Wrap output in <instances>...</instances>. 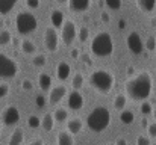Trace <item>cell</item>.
Returning <instances> with one entry per match:
<instances>
[{"mask_svg": "<svg viewBox=\"0 0 156 145\" xmlns=\"http://www.w3.org/2000/svg\"><path fill=\"white\" fill-rule=\"evenodd\" d=\"M124 89H126V94H127V97L130 100L144 101V100H147L150 97L152 89H153L152 76L147 71H140L135 77L129 79L124 83Z\"/></svg>", "mask_w": 156, "mask_h": 145, "instance_id": "cell-1", "label": "cell"}, {"mask_svg": "<svg viewBox=\"0 0 156 145\" xmlns=\"http://www.w3.org/2000/svg\"><path fill=\"white\" fill-rule=\"evenodd\" d=\"M111 124V112L106 106H97L94 107L88 116H87V126L90 130L96 132V133H100L106 130Z\"/></svg>", "mask_w": 156, "mask_h": 145, "instance_id": "cell-2", "label": "cell"}, {"mask_svg": "<svg viewBox=\"0 0 156 145\" xmlns=\"http://www.w3.org/2000/svg\"><path fill=\"white\" fill-rule=\"evenodd\" d=\"M114 74L108 70H96L90 76V85L100 94H108L114 88Z\"/></svg>", "mask_w": 156, "mask_h": 145, "instance_id": "cell-3", "label": "cell"}, {"mask_svg": "<svg viewBox=\"0 0 156 145\" xmlns=\"http://www.w3.org/2000/svg\"><path fill=\"white\" fill-rule=\"evenodd\" d=\"M91 51L97 57H108L114 51V41L108 32H99L91 43Z\"/></svg>", "mask_w": 156, "mask_h": 145, "instance_id": "cell-4", "label": "cell"}, {"mask_svg": "<svg viewBox=\"0 0 156 145\" xmlns=\"http://www.w3.org/2000/svg\"><path fill=\"white\" fill-rule=\"evenodd\" d=\"M15 27L17 32L21 35H29L37 30L38 27V20L34 14L30 12H18L15 17Z\"/></svg>", "mask_w": 156, "mask_h": 145, "instance_id": "cell-5", "label": "cell"}, {"mask_svg": "<svg viewBox=\"0 0 156 145\" xmlns=\"http://www.w3.org/2000/svg\"><path fill=\"white\" fill-rule=\"evenodd\" d=\"M18 73V65L14 59L0 53V77L2 79H12Z\"/></svg>", "mask_w": 156, "mask_h": 145, "instance_id": "cell-6", "label": "cell"}, {"mask_svg": "<svg viewBox=\"0 0 156 145\" xmlns=\"http://www.w3.org/2000/svg\"><path fill=\"white\" fill-rule=\"evenodd\" d=\"M61 38H62V43L65 46H71L74 43V40L77 38V29H76L74 21H71V20L64 21L62 30H61Z\"/></svg>", "mask_w": 156, "mask_h": 145, "instance_id": "cell-7", "label": "cell"}, {"mask_svg": "<svg viewBox=\"0 0 156 145\" xmlns=\"http://www.w3.org/2000/svg\"><path fill=\"white\" fill-rule=\"evenodd\" d=\"M126 44L127 48L133 53V54H141L143 50H144V43H143V38L138 32H130L129 36L126 38Z\"/></svg>", "mask_w": 156, "mask_h": 145, "instance_id": "cell-8", "label": "cell"}, {"mask_svg": "<svg viewBox=\"0 0 156 145\" xmlns=\"http://www.w3.org/2000/svg\"><path fill=\"white\" fill-rule=\"evenodd\" d=\"M44 46L49 51H56L59 47V35L56 32V29L49 26L44 30Z\"/></svg>", "mask_w": 156, "mask_h": 145, "instance_id": "cell-9", "label": "cell"}, {"mask_svg": "<svg viewBox=\"0 0 156 145\" xmlns=\"http://www.w3.org/2000/svg\"><path fill=\"white\" fill-rule=\"evenodd\" d=\"M2 121L6 126H15L20 121V110L15 106H6L2 112Z\"/></svg>", "mask_w": 156, "mask_h": 145, "instance_id": "cell-10", "label": "cell"}, {"mask_svg": "<svg viewBox=\"0 0 156 145\" xmlns=\"http://www.w3.org/2000/svg\"><path fill=\"white\" fill-rule=\"evenodd\" d=\"M83 103H85L83 95H82L79 91H71V92L68 94V107H70V109L79 110V109L83 107Z\"/></svg>", "mask_w": 156, "mask_h": 145, "instance_id": "cell-11", "label": "cell"}, {"mask_svg": "<svg viewBox=\"0 0 156 145\" xmlns=\"http://www.w3.org/2000/svg\"><path fill=\"white\" fill-rule=\"evenodd\" d=\"M71 74V65L67 60H61L56 67V76L59 80H67Z\"/></svg>", "mask_w": 156, "mask_h": 145, "instance_id": "cell-12", "label": "cell"}, {"mask_svg": "<svg viewBox=\"0 0 156 145\" xmlns=\"http://www.w3.org/2000/svg\"><path fill=\"white\" fill-rule=\"evenodd\" d=\"M65 95H67V88H65L64 85H58V86H55L52 91H50L49 101H50L52 104H56V103H59Z\"/></svg>", "mask_w": 156, "mask_h": 145, "instance_id": "cell-13", "label": "cell"}, {"mask_svg": "<svg viewBox=\"0 0 156 145\" xmlns=\"http://www.w3.org/2000/svg\"><path fill=\"white\" fill-rule=\"evenodd\" d=\"M68 3L73 12H85L90 8L91 0H68Z\"/></svg>", "mask_w": 156, "mask_h": 145, "instance_id": "cell-14", "label": "cell"}, {"mask_svg": "<svg viewBox=\"0 0 156 145\" xmlns=\"http://www.w3.org/2000/svg\"><path fill=\"white\" fill-rule=\"evenodd\" d=\"M67 129H68L70 135H77V133L82 132V129H83V123H82L80 118H73V119L68 121Z\"/></svg>", "mask_w": 156, "mask_h": 145, "instance_id": "cell-15", "label": "cell"}, {"mask_svg": "<svg viewBox=\"0 0 156 145\" xmlns=\"http://www.w3.org/2000/svg\"><path fill=\"white\" fill-rule=\"evenodd\" d=\"M64 14H62V11H59V9H53L52 14H50V23H52V27L55 29H58V27H62V24H64Z\"/></svg>", "mask_w": 156, "mask_h": 145, "instance_id": "cell-16", "label": "cell"}, {"mask_svg": "<svg viewBox=\"0 0 156 145\" xmlns=\"http://www.w3.org/2000/svg\"><path fill=\"white\" fill-rule=\"evenodd\" d=\"M24 142V132L21 129H15L8 141V145H23Z\"/></svg>", "mask_w": 156, "mask_h": 145, "instance_id": "cell-17", "label": "cell"}, {"mask_svg": "<svg viewBox=\"0 0 156 145\" xmlns=\"http://www.w3.org/2000/svg\"><path fill=\"white\" fill-rule=\"evenodd\" d=\"M38 85L43 91H49L50 86H52V77L47 74V73H41L38 76Z\"/></svg>", "mask_w": 156, "mask_h": 145, "instance_id": "cell-18", "label": "cell"}, {"mask_svg": "<svg viewBox=\"0 0 156 145\" xmlns=\"http://www.w3.org/2000/svg\"><path fill=\"white\" fill-rule=\"evenodd\" d=\"M15 5L17 0H0V15H8Z\"/></svg>", "mask_w": 156, "mask_h": 145, "instance_id": "cell-19", "label": "cell"}, {"mask_svg": "<svg viewBox=\"0 0 156 145\" xmlns=\"http://www.w3.org/2000/svg\"><path fill=\"white\" fill-rule=\"evenodd\" d=\"M58 145H74V139L68 132L62 130L58 133Z\"/></svg>", "mask_w": 156, "mask_h": 145, "instance_id": "cell-20", "label": "cell"}, {"mask_svg": "<svg viewBox=\"0 0 156 145\" xmlns=\"http://www.w3.org/2000/svg\"><path fill=\"white\" fill-rule=\"evenodd\" d=\"M136 5L144 12H152L156 6V0H136Z\"/></svg>", "mask_w": 156, "mask_h": 145, "instance_id": "cell-21", "label": "cell"}, {"mask_svg": "<svg viewBox=\"0 0 156 145\" xmlns=\"http://www.w3.org/2000/svg\"><path fill=\"white\" fill-rule=\"evenodd\" d=\"M53 126H55V119H53L52 113H46L44 118L41 119V127L44 129V132H52Z\"/></svg>", "mask_w": 156, "mask_h": 145, "instance_id": "cell-22", "label": "cell"}, {"mask_svg": "<svg viewBox=\"0 0 156 145\" xmlns=\"http://www.w3.org/2000/svg\"><path fill=\"white\" fill-rule=\"evenodd\" d=\"M52 115H53V119H55V121H58V123H64V121H67V119H68V110H67V109H64V107L56 109Z\"/></svg>", "mask_w": 156, "mask_h": 145, "instance_id": "cell-23", "label": "cell"}, {"mask_svg": "<svg viewBox=\"0 0 156 145\" xmlns=\"http://www.w3.org/2000/svg\"><path fill=\"white\" fill-rule=\"evenodd\" d=\"M21 51L26 54H34V53H37V46L30 40H23L21 41Z\"/></svg>", "mask_w": 156, "mask_h": 145, "instance_id": "cell-24", "label": "cell"}, {"mask_svg": "<svg viewBox=\"0 0 156 145\" xmlns=\"http://www.w3.org/2000/svg\"><path fill=\"white\" fill-rule=\"evenodd\" d=\"M120 121H121L123 124H126V126H130V124L135 121L133 112H132V110H123V112L120 113Z\"/></svg>", "mask_w": 156, "mask_h": 145, "instance_id": "cell-25", "label": "cell"}, {"mask_svg": "<svg viewBox=\"0 0 156 145\" xmlns=\"http://www.w3.org/2000/svg\"><path fill=\"white\" fill-rule=\"evenodd\" d=\"M126 104H127V97L124 95V94H118V95L114 98V107H115L117 110L124 109Z\"/></svg>", "mask_w": 156, "mask_h": 145, "instance_id": "cell-26", "label": "cell"}, {"mask_svg": "<svg viewBox=\"0 0 156 145\" xmlns=\"http://www.w3.org/2000/svg\"><path fill=\"white\" fill-rule=\"evenodd\" d=\"M11 41H12V35H11V32L6 30V29L0 30V46H9Z\"/></svg>", "mask_w": 156, "mask_h": 145, "instance_id": "cell-27", "label": "cell"}, {"mask_svg": "<svg viewBox=\"0 0 156 145\" xmlns=\"http://www.w3.org/2000/svg\"><path fill=\"white\" fill-rule=\"evenodd\" d=\"M83 82H85L83 76H82L80 73H77V74H74V77H73V80H71V86L74 88V91H77V89H80V88L83 86Z\"/></svg>", "mask_w": 156, "mask_h": 145, "instance_id": "cell-28", "label": "cell"}, {"mask_svg": "<svg viewBox=\"0 0 156 145\" xmlns=\"http://www.w3.org/2000/svg\"><path fill=\"white\" fill-rule=\"evenodd\" d=\"M90 36V29L87 26H82L79 30H77V38L80 40V43H85Z\"/></svg>", "mask_w": 156, "mask_h": 145, "instance_id": "cell-29", "label": "cell"}, {"mask_svg": "<svg viewBox=\"0 0 156 145\" xmlns=\"http://www.w3.org/2000/svg\"><path fill=\"white\" fill-rule=\"evenodd\" d=\"M27 126L30 129H38V127H41V119L37 115H30L29 119H27Z\"/></svg>", "mask_w": 156, "mask_h": 145, "instance_id": "cell-30", "label": "cell"}, {"mask_svg": "<svg viewBox=\"0 0 156 145\" xmlns=\"http://www.w3.org/2000/svg\"><path fill=\"white\" fill-rule=\"evenodd\" d=\"M46 62H47V57H46L44 54H37V56L32 59V64H34L35 67H44Z\"/></svg>", "mask_w": 156, "mask_h": 145, "instance_id": "cell-31", "label": "cell"}, {"mask_svg": "<svg viewBox=\"0 0 156 145\" xmlns=\"http://www.w3.org/2000/svg\"><path fill=\"white\" fill-rule=\"evenodd\" d=\"M105 3L112 11H118L121 8V0H105Z\"/></svg>", "mask_w": 156, "mask_h": 145, "instance_id": "cell-32", "label": "cell"}, {"mask_svg": "<svg viewBox=\"0 0 156 145\" xmlns=\"http://www.w3.org/2000/svg\"><path fill=\"white\" fill-rule=\"evenodd\" d=\"M144 48H147L149 51L156 50V38L155 36H149V38H147V41H146V44H144Z\"/></svg>", "mask_w": 156, "mask_h": 145, "instance_id": "cell-33", "label": "cell"}, {"mask_svg": "<svg viewBox=\"0 0 156 145\" xmlns=\"http://www.w3.org/2000/svg\"><path fill=\"white\" fill-rule=\"evenodd\" d=\"M152 110H153V109H152V104H150L149 101H144V103L141 104V112H143L144 115H150Z\"/></svg>", "mask_w": 156, "mask_h": 145, "instance_id": "cell-34", "label": "cell"}, {"mask_svg": "<svg viewBox=\"0 0 156 145\" xmlns=\"http://www.w3.org/2000/svg\"><path fill=\"white\" fill-rule=\"evenodd\" d=\"M147 133H149V136L150 138H156V123H150V124H147Z\"/></svg>", "mask_w": 156, "mask_h": 145, "instance_id": "cell-35", "label": "cell"}, {"mask_svg": "<svg viewBox=\"0 0 156 145\" xmlns=\"http://www.w3.org/2000/svg\"><path fill=\"white\" fill-rule=\"evenodd\" d=\"M136 145H150V138H147V136H138L136 138Z\"/></svg>", "mask_w": 156, "mask_h": 145, "instance_id": "cell-36", "label": "cell"}, {"mask_svg": "<svg viewBox=\"0 0 156 145\" xmlns=\"http://www.w3.org/2000/svg\"><path fill=\"white\" fill-rule=\"evenodd\" d=\"M8 92H9V86L5 85V83H2V85H0V98L6 97L8 95Z\"/></svg>", "mask_w": 156, "mask_h": 145, "instance_id": "cell-37", "label": "cell"}, {"mask_svg": "<svg viewBox=\"0 0 156 145\" xmlns=\"http://www.w3.org/2000/svg\"><path fill=\"white\" fill-rule=\"evenodd\" d=\"M26 5L32 9H38L40 8V0H26Z\"/></svg>", "mask_w": 156, "mask_h": 145, "instance_id": "cell-38", "label": "cell"}, {"mask_svg": "<svg viewBox=\"0 0 156 145\" xmlns=\"http://www.w3.org/2000/svg\"><path fill=\"white\" fill-rule=\"evenodd\" d=\"M21 86H23V89L29 91V89H32V82H30L29 79H24V80L21 82Z\"/></svg>", "mask_w": 156, "mask_h": 145, "instance_id": "cell-39", "label": "cell"}, {"mask_svg": "<svg viewBox=\"0 0 156 145\" xmlns=\"http://www.w3.org/2000/svg\"><path fill=\"white\" fill-rule=\"evenodd\" d=\"M80 60H83L87 65H91V64H93V62H91V59H90V56H88L87 53H82V54H80Z\"/></svg>", "mask_w": 156, "mask_h": 145, "instance_id": "cell-40", "label": "cell"}, {"mask_svg": "<svg viewBox=\"0 0 156 145\" xmlns=\"http://www.w3.org/2000/svg\"><path fill=\"white\" fill-rule=\"evenodd\" d=\"M37 104H38V106H44V104H46V100H44V97H43V95H38V97H37Z\"/></svg>", "mask_w": 156, "mask_h": 145, "instance_id": "cell-41", "label": "cell"}, {"mask_svg": "<svg viewBox=\"0 0 156 145\" xmlns=\"http://www.w3.org/2000/svg\"><path fill=\"white\" fill-rule=\"evenodd\" d=\"M100 18H102V21H105V23H108V21L111 20V17H109V14H108V12H102Z\"/></svg>", "mask_w": 156, "mask_h": 145, "instance_id": "cell-42", "label": "cell"}, {"mask_svg": "<svg viewBox=\"0 0 156 145\" xmlns=\"http://www.w3.org/2000/svg\"><path fill=\"white\" fill-rule=\"evenodd\" d=\"M115 145H127V141H126L124 138H120V139L117 141V144Z\"/></svg>", "mask_w": 156, "mask_h": 145, "instance_id": "cell-43", "label": "cell"}, {"mask_svg": "<svg viewBox=\"0 0 156 145\" xmlns=\"http://www.w3.org/2000/svg\"><path fill=\"white\" fill-rule=\"evenodd\" d=\"M29 145H44V142L41 141V139H37V141H34V142H30Z\"/></svg>", "mask_w": 156, "mask_h": 145, "instance_id": "cell-44", "label": "cell"}, {"mask_svg": "<svg viewBox=\"0 0 156 145\" xmlns=\"http://www.w3.org/2000/svg\"><path fill=\"white\" fill-rule=\"evenodd\" d=\"M124 24H126L124 20H120V29H124Z\"/></svg>", "mask_w": 156, "mask_h": 145, "instance_id": "cell-45", "label": "cell"}, {"mask_svg": "<svg viewBox=\"0 0 156 145\" xmlns=\"http://www.w3.org/2000/svg\"><path fill=\"white\" fill-rule=\"evenodd\" d=\"M152 112H153V116H155V123H156V107L153 109V110H152Z\"/></svg>", "mask_w": 156, "mask_h": 145, "instance_id": "cell-46", "label": "cell"}, {"mask_svg": "<svg viewBox=\"0 0 156 145\" xmlns=\"http://www.w3.org/2000/svg\"><path fill=\"white\" fill-rule=\"evenodd\" d=\"M152 24H153V26H156V20H152Z\"/></svg>", "mask_w": 156, "mask_h": 145, "instance_id": "cell-47", "label": "cell"}, {"mask_svg": "<svg viewBox=\"0 0 156 145\" xmlns=\"http://www.w3.org/2000/svg\"><path fill=\"white\" fill-rule=\"evenodd\" d=\"M58 2H59V3H65L67 0H58Z\"/></svg>", "mask_w": 156, "mask_h": 145, "instance_id": "cell-48", "label": "cell"}, {"mask_svg": "<svg viewBox=\"0 0 156 145\" xmlns=\"http://www.w3.org/2000/svg\"><path fill=\"white\" fill-rule=\"evenodd\" d=\"M106 145H115V144H112V142H109V144H106Z\"/></svg>", "mask_w": 156, "mask_h": 145, "instance_id": "cell-49", "label": "cell"}, {"mask_svg": "<svg viewBox=\"0 0 156 145\" xmlns=\"http://www.w3.org/2000/svg\"><path fill=\"white\" fill-rule=\"evenodd\" d=\"M0 133H2V124H0Z\"/></svg>", "mask_w": 156, "mask_h": 145, "instance_id": "cell-50", "label": "cell"}, {"mask_svg": "<svg viewBox=\"0 0 156 145\" xmlns=\"http://www.w3.org/2000/svg\"><path fill=\"white\" fill-rule=\"evenodd\" d=\"M155 51H156V50H155Z\"/></svg>", "mask_w": 156, "mask_h": 145, "instance_id": "cell-51", "label": "cell"}]
</instances>
